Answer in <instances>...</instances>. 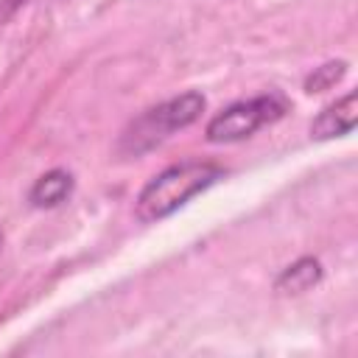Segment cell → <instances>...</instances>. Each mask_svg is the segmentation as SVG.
Here are the masks:
<instances>
[{"label": "cell", "mask_w": 358, "mask_h": 358, "mask_svg": "<svg viewBox=\"0 0 358 358\" xmlns=\"http://www.w3.org/2000/svg\"><path fill=\"white\" fill-rule=\"evenodd\" d=\"M322 280V263L316 257H302L296 263H291L280 277H277V291L285 294H302L308 288H313Z\"/></svg>", "instance_id": "obj_6"}, {"label": "cell", "mask_w": 358, "mask_h": 358, "mask_svg": "<svg viewBox=\"0 0 358 358\" xmlns=\"http://www.w3.org/2000/svg\"><path fill=\"white\" fill-rule=\"evenodd\" d=\"M344 73H347V62H341V59H338V62H327V64L316 67L313 76H308L305 90H308V92H324V90H330L336 81H341Z\"/></svg>", "instance_id": "obj_7"}, {"label": "cell", "mask_w": 358, "mask_h": 358, "mask_svg": "<svg viewBox=\"0 0 358 358\" xmlns=\"http://www.w3.org/2000/svg\"><path fill=\"white\" fill-rule=\"evenodd\" d=\"M358 120V95L347 92L341 95L336 103L324 106L316 120L310 123V137L313 140H330V137H344L355 129Z\"/></svg>", "instance_id": "obj_4"}, {"label": "cell", "mask_w": 358, "mask_h": 358, "mask_svg": "<svg viewBox=\"0 0 358 358\" xmlns=\"http://www.w3.org/2000/svg\"><path fill=\"white\" fill-rule=\"evenodd\" d=\"M224 176V171L213 162H179L157 173L137 196V218L140 221H159L187 204L193 196L207 190Z\"/></svg>", "instance_id": "obj_1"}, {"label": "cell", "mask_w": 358, "mask_h": 358, "mask_svg": "<svg viewBox=\"0 0 358 358\" xmlns=\"http://www.w3.org/2000/svg\"><path fill=\"white\" fill-rule=\"evenodd\" d=\"M73 193V173L56 168L42 173L31 187V204L34 207H56Z\"/></svg>", "instance_id": "obj_5"}, {"label": "cell", "mask_w": 358, "mask_h": 358, "mask_svg": "<svg viewBox=\"0 0 358 358\" xmlns=\"http://www.w3.org/2000/svg\"><path fill=\"white\" fill-rule=\"evenodd\" d=\"M204 112V95L201 92H182L148 112H143L126 131L120 140V148L126 154H143L154 145H159L162 140H168L176 129H185L190 123H196Z\"/></svg>", "instance_id": "obj_2"}, {"label": "cell", "mask_w": 358, "mask_h": 358, "mask_svg": "<svg viewBox=\"0 0 358 358\" xmlns=\"http://www.w3.org/2000/svg\"><path fill=\"white\" fill-rule=\"evenodd\" d=\"M285 112V101L280 95H260L249 101H238L227 109H221L207 123V140L210 143H235L243 137H252L257 129L280 120Z\"/></svg>", "instance_id": "obj_3"}]
</instances>
